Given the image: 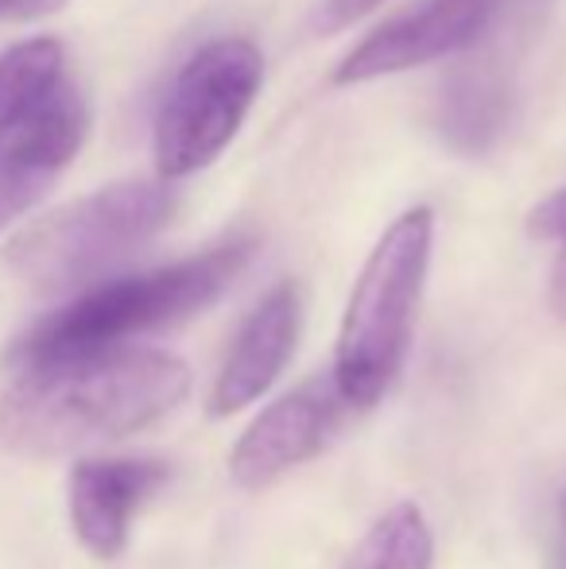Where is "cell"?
Wrapping results in <instances>:
<instances>
[{
    "mask_svg": "<svg viewBox=\"0 0 566 569\" xmlns=\"http://www.w3.org/2000/svg\"><path fill=\"white\" fill-rule=\"evenodd\" d=\"M0 396V446L23 457H59L117 442L187 399L190 372L156 349H98L20 365Z\"/></svg>",
    "mask_w": 566,
    "mask_h": 569,
    "instance_id": "cell-1",
    "label": "cell"
},
{
    "mask_svg": "<svg viewBox=\"0 0 566 569\" xmlns=\"http://www.w3.org/2000/svg\"><path fill=\"white\" fill-rule=\"evenodd\" d=\"M252 248H257L252 240H229V244L179 260L171 268L90 287L75 302L54 310V315L39 318L16 341L12 360L16 365H36V360L51 357L117 349V345L140 338V333L187 322L198 310L218 302V295L226 287H234V279L252 260Z\"/></svg>",
    "mask_w": 566,
    "mask_h": 569,
    "instance_id": "cell-2",
    "label": "cell"
},
{
    "mask_svg": "<svg viewBox=\"0 0 566 569\" xmlns=\"http://www.w3.org/2000/svg\"><path fill=\"white\" fill-rule=\"evenodd\" d=\"M430 244H435V213L416 206L385 229L357 276L341 315L330 372L354 411L377 407L408 360L430 271Z\"/></svg>",
    "mask_w": 566,
    "mask_h": 569,
    "instance_id": "cell-3",
    "label": "cell"
},
{
    "mask_svg": "<svg viewBox=\"0 0 566 569\" xmlns=\"http://www.w3.org/2000/svg\"><path fill=\"white\" fill-rule=\"evenodd\" d=\"M175 206L179 198L167 179L113 182L20 229L8 240L4 260L39 295L78 291L140 252L175 218Z\"/></svg>",
    "mask_w": 566,
    "mask_h": 569,
    "instance_id": "cell-4",
    "label": "cell"
},
{
    "mask_svg": "<svg viewBox=\"0 0 566 569\" xmlns=\"http://www.w3.org/2000/svg\"><path fill=\"white\" fill-rule=\"evenodd\" d=\"M265 86V54L252 39L226 36L198 47L171 78L156 113L151 151L159 179L175 182L210 167L237 140Z\"/></svg>",
    "mask_w": 566,
    "mask_h": 569,
    "instance_id": "cell-5",
    "label": "cell"
},
{
    "mask_svg": "<svg viewBox=\"0 0 566 569\" xmlns=\"http://www.w3.org/2000/svg\"><path fill=\"white\" fill-rule=\"evenodd\" d=\"M90 136V106L82 86L62 74L0 143V229L31 213L70 171Z\"/></svg>",
    "mask_w": 566,
    "mask_h": 569,
    "instance_id": "cell-6",
    "label": "cell"
},
{
    "mask_svg": "<svg viewBox=\"0 0 566 569\" xmlns=\"http://www.w3.org/2000/svg\"><path fill=\"white\" fill-rule=\"evenodd\" d=\"M505 0H424L365 36L334 70V86H365L481 43Z\"/></svg>",
    "mask_w": 566,
    "mask_h": 569,
    "instance_id": "cell-7",
    "label": "cell"
},
{
    "mask_svg": "<svg viewBox=\"0 0 566 569\" xmlns=\"http://www.w3.org/2000/svg\"><path fill=\"white\" fill-rule=\"evenodd\" d=\"M349 411L334 376H310L245 427L229 453V477L241 488H268L322 453Z\"/></svg>",
    "mask_w": 566,
    "mask_h": 569,
    "instance_id": "cell-8",
    "label": "cell"
},
{
    "mask_svg": "<svg viewBox=\"0 0 566 569\" xmlns=\"http://www.w3.org/2000/svg\"><path fill=\"white\" fill-rule=\"evenodd\" d=\"M171 469L159 457H86L70 472V527L93 558H117L129 547L132 519Z\"/></svg>",
    "mask_w": 566,
    "mask_h": 569,
    "instance_id": "cell-9",
    "label": "cell"
},
{
    "mask_svg": "<svg viewBox=\"0 0 566 569\" xmlns=\"http://www.w3.org/2000/svg\"><path fill=\"white\" fill-rule=\"evenodd\" d=\"M302 330V291L295 283H280L260 299V307L245 318L226 365L210 391V419H229L252 407L287 368Z\"/></svg>",
    "mask_w": 566,
    "mask_h": 569,
    "instance_id": "cell-10",
    "label": "cell"
},
{
    "mask_svg": "<svg viewBox=\"0 0 566 569\" xmlns=\"http://www.w3.org/2000/svg\"><path fill=\"white\" fill-rule=\"evenodd\" d=\"M435 124L461 156H485L513 124V86L493 67L458 70L443 86Z\"/></svg>",
    "mask_w": 566,
    "mask_h": 569,
    "instance_id": "cell-11",
    "label": "cell"
},
{
    "mask_svg": "<svg viewBox=\"0 0 566 569\" xmlns=\"http://www.w3.org/2000/svg\"><path fill=\"white\" fill-rule=\"evenodd\" d=\"M67 74V54L54 39H28L0 54V143Z\"/></svg>",
    "mask_w": 566,
    "mask_h": 569,
    "instance_id": "cell-12",
    "label": "cell"
},
{
    "mask_svg": "<svg viewBox=\"0 0 566 569\" xmlns=\"http://www.w3.org/2000/svg\"><path fill=\"white\" fill-rule=\"evenodd\" d=\"M435 535L416 503H396L369 527L341 569H430Z\"/></svg>",
    "mask_w": 566,
    "mask_h": 569,
    "instance_id": "cell-13",
    "label": "cell"
},
{
    "mask_svg": "<svg viewBox=\"0 0 566 569\" xmlns=\"http://www.w3.org/2000/svg\"><path fill=\"white\" fill-rule=\"evenodd\" d=\"M380 4L385 0H318L315 16H310V31L315 36H338V31L354 28L369 12H377Z\"/></svg>",
    "mask_w": 566,
    "mask_h": 569,
    "instance_id": "cell-14",
    "label": "cell"
},
{
    "mask_svg": "<svg viewBox=\"0 0 566 569\" xmlns=\"http://www.w3.org/2000/svg\"><path fill=\"white\" fill-rule=\"evenodd\" d=\"M528 232L539 240H566V190L552 194L544 206H536L528 218Z\"/></svg>",
    "mask_w": 566,
    "mask_h": 569,
    "instance_id": "cell-15",
    "label": "cell"
},
{
    "mask_svg": "<svg viewBox=\"0 0 566 569\" xmlns=\"http://www.w3.org/2000/svg\"><path fill=\"white\" fill-rule=\"evenodd\" d=\"M67 4L70 0H0V20H43Z\"/></svg>",
    "mask_w": 566,
    "mask_h": 569,
    "instance_id": "cell-16",
    "label": "cell"
},
{
    "mask_svg": "<svg viewBox=\"0 0 566 569\" xmlns=\"http://www.w3.org/2000/svg\"><path fill=\"white\" fill-rule=\"evenodd\" d=\"M547 302H552L555 318L566 322V240H559V256L552 268V287H547Z\"/></svg>",
    "mask_w": 566,
    "mask_h": 569,
    "instance_id": "cell-17",
    "label": "cell"
},
{
    "mask_svg": "<svg viewBox=\"0 0 566 569\" xmlns=\"http://www.w3.org/2000/svg\"><path fill=\"white\" fill-rule=\"evenodd\" d=\"M559 519H563V531H566V492H563V500H559Z\"/></svg>",
    "mask_w": 566,
    "mask_h": 569,
    "instance_id": "cell-18",
    "label": "cell"
}]
</instances>
